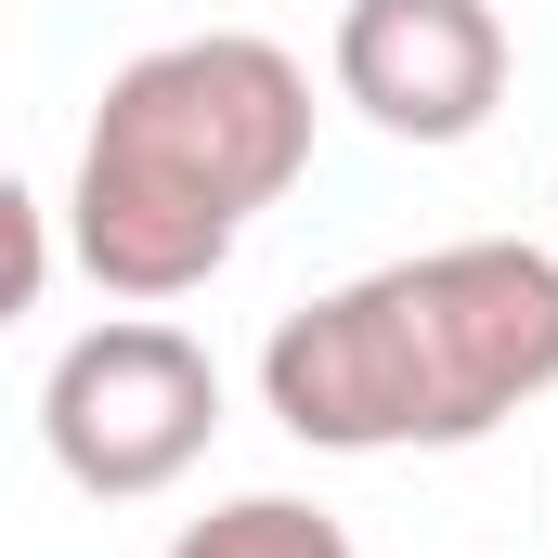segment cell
Here are the masks:
<instances>
[{"label": "cell", "instance_id": "7a4b0ae2", "mask_svg": "<svg viewBox=\"0 0 558 558\" xmlns=\"http://www.w3.org/2000/svg\"><path fill=\"white\" fill-rule=\"evenodd\" d=\"M312 169V65L260 26H195L156 39L105 78L78 182H65V247L78 274L131 312H169L247 247V221L286 208Z\"/></svg>", "mask_w": 558, "mask_h": 558}, {"label": "cell", "instance_id": "3957f363", "mask_svg": "<svg viewBox=\"0 0 558 558\" xmlns=\"http://www.w3.org/2000/svg\"><path fill=\"white\" fill-rule=\"evenodd\" d=\"M39 441H52V468L92 507L169 494L221 441V364H208V338H182L169 312H118V325L65 338L52 377H39Z\"/></svg>", "mask_w": 558, "mask_h": 558}, {"label": "cell", "instance_id": "8992f818", "mask_svg": "<svg viewBox=\"0 0 558 558\" xmlns=\"http://www.w3.org/2000/svg\"><path fill=\"white\" fill-rule=\"evenodd\" d=\"M0 221H13V312H39V286H52V195H0Z\"/></svg>", "mask_w": 558, "mask_h": 558}, {"label": "cell", "instance_id": "277c9868", "mask_svg": "<svg viewBox=\"0 0 558 558\" xmlns=\"http://www.w3.org/2000/svg\"><path fill=\"white\" fill-rule=\"evenodd\" d=\"M325 78L390 143H481L507 105V13L494 0H338Z\"/></svg>", "mask_w": 558, "mask_h": 558}, {"label": "cell", "instance_id": "6da1fadb", "mask_svg": "<svg viewBox=\"0 0 558 558\" xmlns=\"http://www.w3.org/2000/svg\"><path fill=\"white\" fill-rule=\"evenodd\" d=\"M558 390V247L454 234L299 299L260 338V416L312 454H468Z\"/></svg>", "mask_w": 558, "mask_h": 558}, {"label": "cell", "instance_id": "5b68a950", "mask_svg": "<svg viewBox=\"0 0 558 558\" xmlns=\"http://www.w3.org/2000/svg\"><path fill=\"white\" fill-rule=\"evenodd\" d=\"M169 558H351V533L312 494H221L208 520L169 533Z\"/></svg>", "mask_w": 558, "mask_h": 558}]
</instances>
